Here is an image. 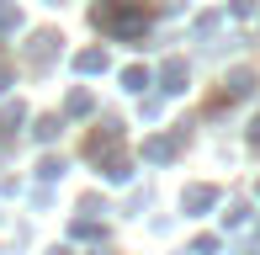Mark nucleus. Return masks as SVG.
Wrapping results in <instances>:
<instances>
[{"instance_id":"nucleus-1","label":"nucleus","mask_w":260,"mask_h":255,"mask_svg":"<svg viewBox=\"0 0 260 255\" xmlns=\"http://www.w3.org/2000/svg\"><path fill=\"white\" fill-rule=\"evenodd\" d=\"M90 21H96V27H106L112 38H122V43H133V38H144V32H149V16L133 6V0H112V6H96V11H90Z\"/></svg>"},{"instance_id":"nucleus-2","label":"nucleus","mask_w":260,"mask_h":255,"mask_svg":"<svg viewBox=\"0 0 260 255\" xmlns=\"http://www.w3.org/2000/svg\"><path fill=\"white\" fill-rule=\"evenodd\" d=\"M186 85H191V69H186V59H165V64H159V90H165V96H181Z\"/></svg>"},{"instance_id":"nucleus-3","label":"nucleus","mask_w":260,"mask_h":255,"mask_svg":"<svg viewBox=\"0 0 260 255\" xmlns=\"http://www.w3.org/2000/svg\"><path fill=\"white\" fill-rule=\"evenodd\" d=\"M212 202H218V192H212V186H186V192H181V207H186V213H207Z\"/></svg>"},{"instance_id":"nucleus-4","label":"nucleus","mask_w":260,"mask_h":255,"mask_svg":"<svg viewBox=\"0 0 260 255\" xmlns=\"http://www.w3.org/2000/svg\"><path fill=\"white\" fill-rule=\"evenodd\" d=\"M127 176H133V165H127V154H117V149H106V181H112V186H122Z\"/></svg>"},{"instance_id":"nucleus-5","label":"nucleus","mask_w":260,"mask_h":255,"mask_svg":"<svg viewBox=\"0 0 260 255\" xmlns=\"http://www.w3.org/2000/svg\"><path fill=\"white\" fill-rule=\"evenodd\" d=\"M144 160H154V165H170V160H175V138H149V144H144Z\"/></svg>"},{"instance_id":"nucleus-6","label":"nucleus","mask_w":260,"mask_h":255,"mask_svg":"<svg viewBox=\"0 0 260 255\" xmlns=\"http://www.w3.org/2000/svg\"><path fill=\"white\" fill-rule=\"evenodd\" d=\"M75 69H80V75H106V53H101V48L75 53Z\"/></svg>"},{"instance_id":"nucleus-7","label":"nucleus","mask_w":260,"mask_h":255,"mask_svg":"<svg viewBox=\"0 0 260 255\" xmlns=\"http://www.w3.org/2000/svg\"><path fill=\"white\" fill-rule=\"evenodd\" d=\"M250 90H255V69H234L229 75V96L239 101V96H250Z\"/></svg>"},{"instance_id":"nucleus-8","label":"nucleus","mask_w":260,"mask_h":255,"mask_svg":"<svg viewBox=\"0 0 260 255\" xmlns=\"http://www.w3.org/2000/svg\"><path fill=\"white\" fill-rule=\"evenodd\" d=\"M64 112H69V117H85V112H90V90H69Z\"/></svg>"},{"instance_id":"nucleus-9","label":"nucleus","mask_w":260,"mask_h":255,"mask_svg":"<svg viewBox=\"0 0 260 255\" xmlns=\"http://www.w3.org/2000/svg\"><path fill=\"white\" fill-rule=\"evenodd\" d=\"M149 80H154V75H149V69H138V64H133V69H122V90H144Z\"/></svg>"},{"instance_id":"nucleus-10","label":"nucleus","mask_w":260,"mask_h":255,"mask_svg":"<svg viewBox=\"0 0 260 255\" xmlns=\"http://www.w3.org/2000/svg\"><path fill=\"white\" fill-rule=\"evenodd\" d=\"M58 176H64V160H43V165H38V181H58Z\"/></svg>"},{"instance_id":"nucleus-11","label":"nucleus","mask_w":260,"mask_h":255,"mask_svg":"<svg viewBox=\"0 0 260 255\" xmlns=\"http://www.w3.org/2000/svg\"><path fill=\"white\" fill-rule=\"evenodd\" d=\"M21 122H27V107H6V117H0V128H6V133H16Z\"/></svg>"},{"instance_id":"nucleus-12","label":"nucleus","mask_w":260,"mask_h":255,"mask_svg":"<svg viewBox=\"0 0 260 255\" xmlns=\"http://www.w3.org/2000/svg\"><path fill=\"white\" fill-rule=\"evenodd\" d=\"M0 27H6V32H16V27H21V11H16V6H6V0H0Z\"/></svg>"},{"instance_id":"nucleus-13","label":"nucleus","mask_w":260,"mask_h":255,"mask_svg":"<svg viewBox=\"0 0 260 255\" xmlns=\"http://www.w3.org/2000/svg\"><path fill=\"white\" fill-rule=\"evenodd\" d=\"M244 218H250V207H244V202H234V207H229V213H223V224H229V229H239V224H244Z\"/></svg>"},{"instance_id":"nucleus-14","label":"nucleus","mask_w":260,"mask_h":255,"mask_svg":"<svg viewBox=\"0 0 260 255\" xmlns=\"http://www.w3.org/2000/svg\"><path fill=\"white\" fill-rule=\"evenodd\" d=\"M191 255H218V239L202 234V239H191Z\"/></svg>"},{"instance_id":"nucleus-15","label":"nucleus","mask_w":260,"mask_h":255,"mask_svg":"<svg viewBox=\"0 0 260 255\" xmlns=\"http://www.w3.org/2000/svg\"><path fill=\"white\" fill-rule=\"evenodd\" d=\"M32 133H38V138H43V144H48V138H53V133H58V117H43V122H38V128H32Z\"/></svg>"},{"instance_id":"nucleus-16","label":"nucleus","mask_w":260,"mask_h":255,"mask_svg":"<svg viewBox=\"0 0 260 255\" xmlns=\"http://www.w3.org/2000/svg\"><path fill=\"white\" fill-rule=\"evenodd\" d=\"M229 11L234 16H255V0H229Z\"/></svg>"},{"instance_id":"nucleus-17","label":"nucleus","mask_w":260,"mask_h":255,"mask_svg":"<svg viewBox=\"0 0 260 255\" xmlns=\"http://www.w3.org/2000/svg\"><path fill=\"white\" fill-rule=\"evenodd\" d=\"M250 144H260V117H255V122H250Z\"/></svg>"},{"instance_id":"nucleus-18","label":"nucleus","mask_w":260,"mask_h":255,"mask_svg":"<svg viewBox=\"0 0 260 255\" xmlns=\"http://www.w3.org/2000/svg\"><path fill=\"white\" fill-rule=\"evenodd\" d=\"M53 255H69V250H53Z\"/></svg>"},{"instance_id":"nucleus-19","label":"nucleus","mask_w":260,"mask_h":255,"mask_svg":"<svg viewBox=\"0 0 260 255\" xmlns=\"http://www.w3.org/2000/svg\"><path fill=\"white\" fill-rule=\"evenodd\" d=\"M255 192H260V186H255Z\"/></svg>"}]
</instances>
